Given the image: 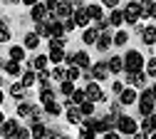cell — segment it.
<instances>
[{
    "label": "cell",
    "instance_id": "obj_1",
    "mask_svg": "<svg viewBox=\"0 0 156 139\" xmlns=\"http://www.w3.org/2000/svg\"><path fill=\"white\" fill-rule=\"evenodd\" d=\"M124 70L131 75V72H141L144 70V55L136 52V50H129L124 55Z\"/></svg>",
    "mask_w": 156,
    "mask_h": 139
},
{
    "label": "cell",
    "instance_id": "obj_2",
    "mask_svg": "<svg viewBox=\"0 0 156 139\" xmlns=\"http://www.w3.org/2000/svg\"><path fill=\"white\" fill-rule=\"evenodd\" d=\"M116 132H119V134H124V137H134L136 132H139V127H136V122H134L131 117L122 114L119 119H116Z\"/></svg>",
    "mask_w": 156,
    "mask_h": 139
},
{
    "label": "cell",
    "instance_id": "obj_3",
    "mask_svg": "<svg viewBox=\"0 0 156 139\" xmlns=\"http://www.w3.org/2000/svg\"><path fill=\"white\" fill-rule=\"evenodd\" d=\"M154 109H156L154 94H151V90H144V92L139 94V112H141V117H149V114H154Z\"/></svg>",
    "mask_w": 156,
    "mask_h": 139
},
{
    "label": "cell",
    "instance_id": "obj_4",
    "mask_svg": "<svg viewBox=\"0 0 156 139\" xmlns=\"http://www.w3.org/2000/svg\"><path fill=\"white\" fill-rule=\"evenodd\" d=\"M52 13H55V17L65 20V17H72V15H74V8H72V3H69V0H60V3H55Z\"/></svg>",
    "mask_w": 156,
    "mask_h": 139
},
{
    "label": "cell",
    "instance_id": "obj_5",
    "mask_svg": "<svg viewBox=\"0 0 156 139\" xmlns=\"http://www.w3.org/2000/svg\"><path fill=\"white\" fill-rule=\"evenodd\" d=\"M69 65H77L80 70H92V60L87 52H74V55H67Z\"/></svg>",
    "mask_w": 156,
    "mask_h": 139
},
{
    "label": "cell",
    "instance_id": "obj_6",
    "mask_svg": "<svg viewBox=\"0 0 156 139\" xmlns=\"http://www.w3.org/2000/svg\"><path fill=\"white\" fill-rule=\"evenodd\" d=\"M141 17V3H136V0H134V3H129L126 8H124V23H136V20H139Z\"/></svg>",
    "mask_w": 156,
    "mask_h": 139
},
{
    "label": "cell",
    "instance_id": "obj_7",
    "mask_svg": "<svg viewBox=\"0 0 156 139\" xmlns=\"http://www.w3.org/2000/svg\"><path fill=\"white\" fill-rule=\"evenodd\" d=\"M84 92H87V99H89V102H104V92H102V87L97 85V82H87Z\"/></svg>",
    "mask_w": 156,
    "mask_h": 139
},
{
    "label": "cell",
    "instance_id": "obj_8",
    "mask_svg": "<svg viewBox=\"0 0 156 139\" xmlns=\"http://www.w3.org/2000/svg\"><path fill=\"white\" fill-rule=\"evenodd\" d=\"M30 15H32V20H35V23H45V20H47V15H50V5H47V3H37V5H32Z\"/></svg>",
    "mask_w": 156,
    "mask_h": 139
},
{
    "label": "cell",
    "instance_id": "obj_9",
    "mask_svg": "<svg viewBox=\"0 0 156 139\" xmlns=\"http://www.w3.org/2000/svg\"><path fill=\"white\" fill-rule=\"evenodd\" d=\"M17 129H20V124H17L15 119H5V122L0 124V137H8V139H15Z\"/></svg>",
    "mask_w": 156,
    "mask_h": 139
},
{
    "label": "cell",
    "instance_id": "obj_10",
    "mask_svg": "<svg viewBox=\"0 0 156 139\" xmlns=\"http://www.w3.org/2000/svg\"><path fill=\"white\" fill-rule=\"evenodd\" d=\"M92 77L94 79H107L109 77V65L107 62H94L92 65Z\"/></svg>",
    "mask_w": 156,
    "mask_h": 139
},
{
    "label": "cell",
    "instance_id": "obj_11",
    "mask_svg": "<svg viewBox=\"0 0 156 139\" xmlns=\"http://www.w3.org/2000/svg\"><path fill=\"white\" fill-rule=\"evenodd\" d=\"M72 17H74V23L80 25V27H87V25H89V20H92V17H89V13H87V8L74 10V15H72Z\"/></svg>",
    "mask_w": 156,
    "mask_h": 139
},
{
    "label": "cell",
    "instance_id": "obj_12",
    "mask_svg": "<svg viewBox=\"0 0 156 139\" xmlns=\"http://www.w3.org/2000/svg\"><path fill=\"white\" fill-rule=\"evenodd\" d=\"M136 99H139V97H136V90H131V87H124L122 94H119V102L122 104H134Z\"/></svg>",
    "mask_w": 156,
    "mask_h": 139
},
{
    "label": "cell",
    "instance_id": "obj_13",
    "mask_svg": "<svg viewBox=\"0 0 156 139\" xmlns=\"http://www.w3.org/2000/svg\"><path fill=\"white\" fill-rule=\"evenodd\" d=\"M129 75V72H126ZM129 85H134V87H146V72L141 70V72H131L129 75Z\"/></svg>",
    "mask_w": 156,
    "mask_h": 139
},
{
    "label": "cell",
    "instance_id": "obj_14",
    "mask_svg": "<svg viewBox=\"0 0 156 139\" xmlns=\"http://www.w3.org/2000/svg\"><path fill=\"white\" fill-rule=\"evenodd\" d=\"M141 40H144L146 45H156V27H154V25L141 27Z\"/></svg>",
    "mask_w": 156,
    "mask_h": 139
},
{
    "label": "cell",
    "instance_id": "obj_15",
    "mask_svg": "<svg viewBox=\"0 0 156 139\" xmlns=\"http://www.w3.org/2000/svg\"><path fill=\"white\" fill-rule=\"evenodd\" d=\"M114 42V37H112V32L107 30V32H99V40H97V50H109V45Z\"/></svg>",
    "mask_w": 156,
    "mask_h": 139
},
{
    "label": "cell",
    "instance_id": "obj_16",
    "mask_svg": "<svg viewBox=\"0 0 156 139\" xmlns=\"http://www.w3.org/2000/svg\"><path fill=\"white\" fill-rule=\"evenodd\" d=\"M30 132H32L35 139H47V134H50V129H47L42 122H35V124L30 127Z\"/></svg>",
    "mask_w": 156,
    "mask_h": 139
},
{
    "label": "cell",
    "instance_id": "obj_17",
    "mask_svg": "<svg viewBox=\"0 0 156 139\" xmlns=\"http://www.w3.org/2000/svg\"><path fill=\"white\" fill-rule=\"evenodd\" d=\"M67 119H69L72 124H80L82 119H84V117H82V112H80V107H77V104H69V107H67Z\"/></svg>",
    "mask_w": 156,
    "mask_h": 139
},
{
    "label": "cell",
    "instance_id": "obj_18",
    "mask_svg": "<svg viewBox=\"0 0 156 139\" xmlns=\"http://www.w3.org/2000/svg\"><path fill=\"white\" fill-rule=\"evenodd\" d=\"M82 40H84L87 45H97V40H99V30H97V27H87L82 32Z\"/></svg>",
    "mask_w": 156,
    "mask_h": 139
},
{
    "label": "cell",
    "instance_id": "obj_19",
    "mask_svg": "<svg viewBox=\"0 0 156 139\" xmlns=\"http://www.w3.org/2000/svg\"><path fill=\"white\" fill-rule=\"evenodd\" d=\"M107 65H109V72H114V75L124 72V60H122V57H116V55L109 57V62H107Z\"/></svg>",
    "mask_w": 156,
    "mask_h": 139
},
{
    "label": "cell",
    "instance_id": "obj_20",
    "mask_svg": "<svg viewBox=\"0 0 156 139\" xmlns=\"http://www.w3.org/2000/svg\"><path fill=\"white\" fill-rule=\"evenodd\" d=\"M5 72H8L10 77H17V75H23L25 70H23V65H20V62H15V60H10V62H5Z\"/></svg>",
    "mask_w": 156,
    "mask_h": 139
},
{
    "label": "cell",
    "instance_id": "obj_21",
    "mask_svg": "<svg viewBox=\"0 0 156 139\" xmlns=\"http://www.w3.org/2000/svg\"><path fill=\"white\" fill-rule=\"evenodd\" d=\"M25 92H27V87H25L23 82H15V85H10V94H12L15 99H23V97H25Z\"/></svg>",
    "mask_w": 156,
    "mask_h": 139
},
{
    "label": "cell",
    "instance_id": "obj_22",
    "mask_svg": "<svg viewBox=\"0 0 156 139\" xmlns=\"http://www.w3.org/2000/svg\"><path fill=\"white\" fill-rule=\"evenodd\" d=\"M124 23V10H112V15H109V25L112 27H119Z\"/></svg>",
    "mask_w": 156,
    "mask_h": 139
},
{
    "label": "cell",
    "instance_id": "obj_23",
    "mask_svg": "<svg viewBox=\"0 0 156 139\" xmlns=\"http://www.w3.org/2000/svg\"><path fill=\"white\" fill-rule=\"evenodd\" d=\"M37 45H40V35H37V32H27L25 35V47L27 50H35Z\"/></svg>",
    "mask_w": 156,
    "mask_h": 139
},
{
    "label": "cell",
    "instance_id": "obj_24",
    "mask_svg": "<svg viewBox=\"0 0 156 139\" xmlns=\"http://www.w3.org/2000/svg\"><path fill=\"white\" fill-rule=\"evenodd\" d=\"M10 60H15V62H23V60H25V47L12 45V47H10Z\"/></svg>",
    "mask_w": 156,
    "mask_h": 139
},
{
    "label": "cell",
    "instance_id": "obj_25",
    "mask_svg": "<svg viewBox=\"0 0 156 139\" xmlns=\"http://www.w3.org/2000/svg\"><path fill=\"white\" fill-rule=\"evenodd\" d=\"M40 102H42V104H47V102H55V90H50V85L40 90Z\"/></svg>",
    "mask_w": 156,
    "mask_h": 139
},
{
    "label": "cell",
    "instance_id": "obj_26",
    "mask_svg": "<svg viewBox=\"0 0 156 139\" xmlns=\"http://www.w3.org/2000/svg\"><path fill=\"white\" fill-rule=\"evenodd\" d=\"M47 62H50V57H45V55H37L35 60H32V67L40 72V70H47Z\"/></svg>",
    "mask_w": 156,
    "mask_h": 139
},
{
    "label": "cell",
    "instance_id": "obj_27",
    "mask_svg": "<svg viewBox=\"0 0 156 139\" xmlns=\"http://www.w3.org/2000/svg\"><path fill=\"white\" fill-rule=\"evenodd\" d=\"M87 13H89V17H92V20H102V17H104L102 5H87Z\"/></svg>",
    "mask_w": 156,
    "mask_h": 139
},
{
    "label": "cell",
    "instance_id": "obj_28",
    "mask_svg": "<svg viewBox=\"0 0 156 139\" xmlns=\"http://www.w3.org/2000/svg\"><path fill=\"white\" fill-rule=\"evenodd\" d=\"M35 32L40 35V37H52V30H50V23H47V20H45V23H37Z\"/></svg>",
    "mask_w": 156,
    "mask_h": 139
},
{
    "label": "cell",
    "instance_id": "obj_29",
    "mask_svg": "<svg viewBox=\"0 0 156 139\" xmlns=\"http://www.w3.org/2000/svg\"><path fill=\"white\" fill-rule=\"evenodd\" d=\"M20 77H23V79H20V82H23L25 87H32V85H35V79H37V75H35L32 70H25V72H23Z\"/></svg>",
    "mask_w": 156,
    "mask_h": 139
},
{
    "label": "cell",
    "instance_id": "obj_30",
    "mask_svg": "<svg viewBox=\"0 0 156 139\" xmlns=\"http://www.w3.org/2000/svg\"><path fill=\"white\" fill-rule=\"evenodd\" d=\"M69 99H72V104H77V107H80L82 102H87V92H84V90H74Z\"/></svg>",
    "mask_w": 156,
    "mask_h": 139
},
{
    "label": "cell",
    "instance_id": "obj_31",
    "mask_svg": "<svg viewBox=\"0 0 156 139\" xmlns=\"http://www.w3.org/2000/svg\"><path fill=\"white\" fill-rule=\"evenodd\" d=\"M32 109H35V104H30V102H20V104H17V114H20V117H30Z\"/></svg>",
    "mask_w": 156,
    "mask_h": 139
},
{
    "label": "cell",
    "instance_id": "obj_32",
    "mask_svg": "<svg viewBox=\"0 0 156 139\" xmlns=\"http://www.w3.org/2000/svg\"><path fill=\"white\" fill-rule=\"evenodd\" d=\"M50 77H52V79H60V82H65V79H67V70H65V67H55V70L50 72Z\"/></svg>",
    "mask_w": 156,
    "mask_h": 139
},
{
    "label": "cell",
    "instance_id": "obj_33",
    "mask_svg": "<svg viewBox=\"0 0 156 139\" xmlns=\"http://www.w3.org/2000/svg\"><path fill=\"white\" fill-rule=\"evenodd\" d=\"M67 37H50V50H62Z\"/></svg>",
    "mask_w": 156,
    "mask_h": 139
},
{
    "label": "cell",
    "instance_id": "obj_34",
    "mask_svg": "<svg viewBox=\"0 0 156 139\" xmlns=\"http://www.w3.org/2000/svg\"><path fill=\"white\" fill-rule=\"evenodd\" d=\"M60 92H62L65 97H72V92H74V82H69V79H65V82L60 85Z\"/></svg>",
    "mask_w": 156,
    "mask_h": 139
},
{
    "label": "cell",
    "instance_id": "obj_35",
    "mask_svg": "<svg viewBox=\"0 0 156 139\" xmlns=\"http://www.w3.org/2000/svg\"><path fill=\"white\" fill-rule=\"evenodd\" d=\"M80 112H82V117H92V112H94V102H89V99H87V102H82V104H80Z\"/></svg>",
    "mask_w": 156,
    "mask_h": 139
},
{
    "label": "cell",
    "instance_id": "obj_36",
    "mask_svg": "<svg viewBox=\"0 0 156 139\" xmlns=\"http://www.w3.org/2000/svg\"><path fill=\"white\" fill-rule=\"evenodd\" d=\"M80 75H82V70L77 67V65H69V67H67V79H69V82H74Z\"/></svg>",
    "mask_w": 156,
    "mask_h": 139
},
{
    "label": "cell",
    "instance_id": "obj_37",
    "mask_svg": "<svg viewBox=\"0 0 156 139\" xmlns=\"http://www.w3.org/2000/svg\"><path fill=\"white\" fill-rule=\"evenodd\" d=\"M45 112H47V114H52V117H57V114L62 112V107L57 104V102H47V104H45Z\"/></svg>",
    "mask_w": 156,
    "mask_h": 139
},
{
    "label": "cell",
    "instance_id": "obj_38",
    "mask_svg": "<svg viewBox=\"0 0 156 139\" xmlns=\"http://www.w3.org/2000/svg\"><path fill=\"white\" fill-rule=\"evenodd\" d=\"M126 40H129V32L126 30H119L114 35V45H126Z\"/></svg>",
    "mask_w": 156,
    "mask_h": 139
},
{
    "label": "cell",
    "instance_id": "obj_39",
    "mask_svg": "<svg viewBox=\"0 0 156 139\" xmlns=\"http://www.w3.org/2000/svg\"><path fill=\"white\" fill-rule=\"evenodd\" d=\"M50 60H52L55 65H60L62 60H65V52H62V50H50Z\"/></svg>",
    "mask_w": 156,
    "mask_h": 139
},
{
    "label": "cell",
    "instance_id": "obj_40",
    "mask_svg": "<svg viewBox=\"0 0 156 139\" xmlns=\"http://www.w3.org/2000/svg\"><path fill=\"white\" fill-rule=\"evenodd\" d=\"M37 79H40L42 87H47L50 85V70H40V72H37Z\"/></svg>",
    "mask_w": 156,
    "mask_h": 139
},
{
    "label": "cell",
    "instance_id": "obj_41",
    "mask_svg": "<svg viewBox=\"0 0 156 139\" xmlns=\"http://www.w3.org/2000/svg\"><path fill=\"white\" fill-rule=\"evenodd\" d=\"M146 75L149 77H156V57H151L149 62H146Z\"/></svg>",
    "mask_w": 156,
    "mask_h": 139
},
{
    "label": "cell",
    "instance_id": "obj_42",
    "mask_svg": "<svg viewBox=\"0 0 156 139\" xmlns=\"http://www.w3.org/2000/svg\"><path fill=\"white\" fill-rule=\"evenodd\" d=\"M94 134H97V132L89 129V127H82V129H80V139H94Z\"/></svg>",
    "mask_w": 156,
    "mask_h": 139
},
{
    "label": "cell",
    "instance_id": "obj_43",
    "mask_svg": "<svg viewBox=\"0 0 156 139\" xmlns=\"http://www.w3.org/2000/svg\"><path fill=\"white\" fill-rule=\"evenodd\" d=\"M62 27H65V32L74 30V27H77V23H74V17H65V20H62Z\"/></svg>",
    "mask_w": 156,
    "mask_h": 139
},
{
    "label": "cell",
    "instance_id": "obj_44",
    "mask_svg": "<svg viewBox=\"0 0 156 139\" xmlns=\"http://www.w3.org/2000/svg\"><path fill=\"white\" fill-rule=\"evenodd\" d=\"M139 132H144L146 137H149V134H154V129H151V122H149V117H144V122H141V129H139Z\"/></svg>",
    "mask_w": 156,
    "mask_h": 139
},
{
    "label": "cell",
    "instance_id": "obj_45",
    "mask_svg": "<svg viewBox=\"0 0 156 139\" xmlns=\"http://www.w3.org/2000/svg\"><path fill=\"white\" fill-rule=\"evenodd\" d=\"M97 30H99V32H107V30H109V17L97 20Z\"/></svg>",
    "mask_w": 156,
    "mask_h": 139
},
{
    "label": "cell",
    "instance_id": "obj_46",
    "mask_svg": "<svg viewBox=\"0 0 156 139\" xmlns=\"http://www.w3.org/2000/svg\"><path fill=\"white\" fill-rule=\"evenodd\" d=\"M0 40H10V27L0 20Z\"/></svg>",
    "mask_w": 156,
    "mask_h": 139
},
{
    "label": "cell",
    "instance_id": "obj_47",
    "mask_svg": "<svg viewBox=\"0 0 156 139\" xmlns=\"http://www.w3.org/2000/svg\"><path fill=\"white\" fill-rule=\"evenodd\" d=\"M30 129H25V127H20V129H17V134H15V139H30Z\"/></svg>",
    "mask_w": 156,
    "mask_h": 139
},
{
    "label": "cell",
    "instance_id": "obj_48",
    "mask_svg": "<svg viewBox=\"0 0 156 139\" xmlns=\"http://www.w3.org/2000/svg\"><path fill=\"white\" fill-rule=\"evenodd\" d=\"M122 90H124L122 82H114V85H112V92H116V94H122Z\"/></svg>",
    "mask_w": 156,
    "mask_h": 139
},
{
    "label": "cell",
    "instance_id": "obj_49",
    "mask_svg": "<svg viewBox=\"0 0 156 139\" xmlns=\"http://www.w3.org/2000/svg\"><path fill=\"white\" fill-rule=\"evenodd\" d=\"M104 139H122V137H119V132H114V129H112V132L104 134Z\"/></svg>",
    "mask_w": 156,
    "mask_h": 139
},
{
    "label": "cell",
    "instance_id": "obj_50",
    "mask_svg": "<svg viewBox=\"0 0 156 139\" xmlns=\"http://www.w3.org/2000/svg\"><path fill=\"white\" fill-rule=\"evenodd\" d=\"M149 122H151V129L156 132V112H154V114H149Z\"/></svg>",
    "mask_w": 156,
    "mask_h": 139
},
{
    "label": "cell",
    "instance_id": "obj_51",
    "mask_svg": "<svg viewBox=\"0 0 156 139\" xmlns=\"http://www.w3.org/2000/svg\"><path fill=\"white\" fill-rule=\"evenodd\" d=\"M102 3H104L107 8H116V3H119V0H102Z\"/></svg>",
    "mask_w": 156,
    "mask_h": 139
},
{
    "label": "cell",
    "instance_id": "obj_52",
    "mask_svg": "<svg viewBox=\"0 0 156 139\" xmlns=\"http://www.w3.org/2000/svg\"><path fill=\"white\" fill-rule=\"evenodd\" d=\"M134 139H149V137H146L144 132H136V134H134Z\"/></svg>",
    "mask_w": 156,
    "mask_h": 139
},
{
    "label": "cell",
    "instance_id": "obj_53",
    "mask_svg": "<svg viewBox=\"0 0 156 139\" xmlns=\"http://www.w3.org/2000/svg\"><path fill=\"white\" fill-rule=\"evenodd\" d=\"M23 3H25V5H30V8H32V5H37V3H40V0H23Z\"/></svg>",
    "mask_w": 156,
    "mask_h": 139
},
{
    "label": "cell",
    "instance_id": "obj_54",
    "mask_svg": "<svg viewBox=\"0 0 156 139\" xmlns=\"http://www.w3.org/2000/svg\"><path fill=\"white\" fill-rule=\"evenodd\" d=\"M149 15H151V17H156V3H151V10H149Z\"/></svg>",
    "mask_w": 156,
    "mask_h": 139
},
{
    "label": "cell",
    "instance_id": "obj_55",
    "mask_svg": "<svg viewBox=\"0 0 156 139\" xmlns=\"http://www.w3.org/2000/svg\"><path fill=\"white\" fill-rule=\"evenodd\" d=\"M151 94H154V99H156V85H154V87H151Z\"/></svg>",
    "mask_w": 156,
    "mask_h": 139
},
{
    "label": "cell",
    "instance_id": "obj_56",
    "mask_svg": "<svg viewBox=\"0 0 156 139\" xmlns=\"http://www.w3.org/2000/svg\"><path fill=\"white\" fill-rule=\"evenodd\" d=\"M3 99H5V94H3V90H0V104H3Z\"/></svg>",
    "mask_w": 156,
    "mask_h": 139
},
{
    "label": "cell",
    "instance_id": "obj_57",
    "mask_svg": "<svg viewBox=\"0 0 156 139\" xmlns=\"http://www.w3.org/2000/svg\"><path fill=\"white\" fill-rule=\"evenodd\" d=\"M3 122H5V117H3V112H0V124H3Z\"/></svg>",
    "mask_w": 156,
    "mask_h": 139
},
{
    "label": "cell",
    "instance_id": "obj_58",
    "mask_svg": "<svg viewBox=\"0 0 156 139\" xmlns=\"http://www.w3.org/2000/svg\"><path fill=\"white\" fill-rule=\"evenodd\" d=\"M149 139H156V132H154V134H151V137H149Z\"/></svg>",
    "mask_w": 156,
    "mask_h": 139
},
{
    "label": "cell",
    "instance_id": "obj_59",
    "mask_svg": "<svg viewBox=\"0 0 156 139\" xmlns=\"http://www.w3.org/2000/svg\"><path fill=\"white\" fill-rule=\"evenodd\" d=\"M8 3H17V0H8Z\"/></svg>",
    "mask_w": 156,
    "mask_h": 139
},
{
    "label": "cell",
    "instance_id": "obj_60",
    "mask_svg": "<svg viewBox=\"0 0 156 139\" xmlns=\"http://www.w3.org/2000/svg\"><path fill=\"white\" fill-rule=\"evenodd\" d=\"M62 139H72V137H62Z\"/></svg>",
    "mask_w": 156,
    "mask_h": 139
},
{
    "label": "cell",
    "instance_id": "obj_61",
    "mask_svg": "<svg viewBox=\"0 0 156 139\" xmlns=\"http://www.w3.org/2000/svg\"><path fill=\"white\" fill-rule=\"evenodd\" d=\"M124 139H134V137H124Z\"/></svg>",
    "mask_w": 156,
    "mask_h": 139
},
{
    "label": "cell",
    "instance_id": "obj_62",
    "mask_svg": "<svg viewBox=\"0 0 156 139\" xmlns=\"http://www.w3.org/2000/svg\"><path fill=\"white\" fill-rule=\"evenodd\" d=\"M136 3H141V0H136Z\"/></svg>",
    "mask_w": 156,
    "mask_h": 139
}]
</instances>
